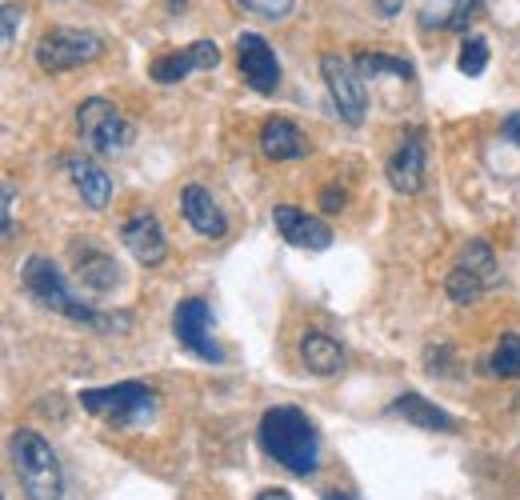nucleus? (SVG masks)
I'll list each match as a JSON object with an SVG mask.
<instances>
[{
	"mask_svg": "<svg viewBox=\"0 0 520 500\" xmlns=\"http://www.w3.org/2000/svg\"><path fill=\"white\" fill-rule=\"evenodd\" d=\"M120 240H124V248L140 260V264H160L164 260V252H168V236H164V224L156 220V212H136V216H128L124 224H120Z\"/></svg>",
	"mask_w": 520,
	"mask_h": 500,
	"instance_id": "nucleus-13",
	"label": "nucleus"
},
{
	"mask_svg": "<svg viewBox=\"0 0 520 500\" xmlns=\"http://www.w3.org/2000/svg\"><path fill=\"white\" fill-rule=\"evenodd\" d=\"M376 4V12L384 16V20H392L396 12H404V0H372Z\"/></svg>",
	"mask_w": 520,
	"mask_h": 500,
	"instance_id": "nucleus-31",
	"label": "nucleus"
},
{
	"mask_svg": "<svg viewBox=\"0 0 520 500\" xmlns=\"http://www.w3.org/2000/svg\"><path fill=\"white\" fill-rule=\"evenodd\" d=\"M64 168H68V180H72L76 196H80L92 212L108 208V200H112V176H108L92 156H64Z\"/></svg>",
	"mask_w": 520,
	"mask_h": 500,
	"instance_id": "nucleus-15",
	"label": "nucleus"
},
{
	"mask_svg": "<svg viewBox=\"0 0 520 500\" xmlns=\"http://www.w3.org/2000/svg\"><path fill=\"white\" fill-rule=\"evenodd\" d=\"M20 12H24V8H20V4H12V0H8V4H4V12H0V20H4V52H8L12 44H16V28H20Z\"/></svg>",
	"mask_w": 520,
	"mask_h": 500,
	"instance_id": "nucleus-28",
	"label": "nucleus"
},
{
	"mask_svg": "<svg viewBox=\"0 0 520 500\" xmlns=\"http://www.w3.org/2000/svg\"><path fill=\"white\" fill-rule=\"evenodd\" d=\"M68 252H72V264H76V280L88 292H112L120 284V264L104 248H96L88 240H72Z\"/></svg>",
	"mask_w": 520,
	"mask_h": 500,
	"instance_id": "nucleus-14",
	"label": "nucleus"
},
{
	"mask_svg": "<svg viewBox=\"0 0 520 500\" xmlns=\"http://www.w3.org/2000/svg\"><path fill=\"white\" fill-rule=\"evenodd\" d=\"M388 412H392V416H404L412 428H424V432H456V420H452L444 408H436L428 396H420V392H400V396L388 404Z\"/></svg>",
	"mask_w": 520,
	"mask_h": 500,
	"instance_id": "nucleus-18",
	"label": "nucleus"
},
{
	"mask_svg": "<svg viewBox=\"0 0 520 500\" xmlns=\"http://www.w3.org/2000/svg\"><path fill=\"white\" fill-rule=\"evenodd\" d=\"M424 172H428V148H424V136L420 132H408L400 136V144L392 148L388 164H384V176L392 184V192L400 196H416L424 188Z\"/></svg>",
	"mask_w": 520,
	"mask_h": 500,
	"instance_id": "nucleus-10",
	"label": "nucleus"
},
{
	"mask_svg": "<svg viewBox=\"0 0 520 500\" xmlns=\"http://www.w3.org/2000/svg\"><path fill=\"white\" fill-rule=\"evenodd\" d=\"M504 140H512V144L520 148V112H512V116H504Z\"/></svg>",
	"mask_w": 520,
	"mask_h": 500,
	"instance_id": "nucleus-30",
	"label": "nucleus"
},
{
	"mask_svg": "<svg viewBox=\"0 0 520 500\" xmlns=\"http://www.w3.org/2000/svg\"><path fill=\"white\" fill-rule=\"evenodd\" d=\"M272 224L276 232L292 244V248H308V252H324L332 244V228L320 216H308L296 204H276L272 208Z\"/></svg>",
	"mask_w": 520,
	"mask_h": 500,
	"instance_id": "nucleus-12",
	"label": "nucleus"
},
{
	"mask_svg": "<svg viewBox=\"0 0 520 500\" xmlns=\"http://www.w3.org/2000/svg\"><path fill=\"white\" fill-rule=\"evenodd\" d=\"M260 152H264L268 160H276V164H284V160H300V156L308 152V136H304L292 120H284V116H268V120L260 124Z\"/></svg>",
	"mask_w": 520,
	"mask_h": 500,
	"instance_id": "nucleus-17",
	"label": "nucleus"
},
{
	"mask_svg": "<svg viewBox=\"0 0 520 500\" xmlns=\"http://www.w3.org/2000/svg\"><path fill=\"white\" fill-rule=\"evenodd\" d=\"M360 76L364 80H376V76H400V80H412V64L400 60V56H384V52H356L352 56Z\"/></svg>",
	"mask_w": 520,
	"mask_h": 500,
	"instance_id": "nucleus-22",
	"label": "nucleus"
},
{
	"mask_svg": "<svg viewBox=\"0 0 520 500\" xmlns=\"http://www.w3.org/2000/svg\"><path fill=\"white\" fill-rule=\"evenodd\" d=\"M344 200H348V196H344V188H336V184L320 188V208H324V212H340V208H344Z\"/></svg>",
	"mask_w": 520,
	"mask_h": 500,
	"instance_id": "nucleus-29",
	"label": "nucleus"
},
{
	"mask_svg": "<svg viewBox=\"0 0 520 500\" xmlns=\"http://www.w3.org/2000/svg\"><path fill=\"white\" fill-rule=\"evenodd\" d=\"M180 212H184V220H188L200 236H208V240H220V236L228 232V216L220 212L216 196H212L204 184H188V188L180 192Z\"/></svg>",
	"mask_w": 520,
	"mask_h": 500,
	"instance_id": "nucleus-16",
	"label": "nucleus"
},
{
	"mask_svg": "<svg viewBox=\"0 0 520 500\" xmlns=\"http://www.w3.org/2000/svg\"><path fill=\"white\" fill-rule=\"evenodd\" d=\"M460 264L472 268L488 288L500 284V260H496V252L488 248V240H468V244L460 248Z\"/></svg>",
	"mask_w": 520,
	"mask_h": 500,
	"instance_id": "nucleus-20",
	"label": "nucleus"
},
{
	"mask_svg": "<svg viewBox=\"0 0 520 500\" xmlns=\"http://www.w3.org/2000/svg\"><path fill=\"white\" fill-rule=\"evenodd\" d=\"M168 4H172V12H184V4H188V0H168Z\"/></svg>",
	"mask_w": 520,
	"mask_h": 500,
	"instance_id": "nucleus-32",
	"label": "nucleus"
},
{
	"mask_svg": "<svg viewBox=\"0 0 520 500\" xmlns=\"http://www.w3.org/2000/svg\"><path fill=\"white\" fill-rule=\"evenodd\" d=\"M296 352H300V364L312 376H332V372L344 368V348L328 332H304L300 344H296Z\"/></svg>",
	"mask_w": 520,
	"mask_h": 500,
	"instance_id": "nucleus-19",
	"label": "nucleus"
},
{
	"mask_svg": "<svg viewBox=\"0 0 520 500\" xmlns=\"http://www.w3.org/2000/svg\"><path fill=\"white\" fill-rule=\"evenodd\" d=\"M256 440L264 448L268 460H276L280 468H288L292 476H312L316 464H320V436H316V424L292 408V404H280V408H268L256 424Z\"/></svg>",
	"mask_w": 520,
	"mask_h": 500,
	"instance_id": "nucleus-1",
	"label": "nucleus"
},
{
	"mask_svg": "<svg viewBox=\"0 0 520 500\" xmlns=\"http://www.w3.org/2000/svg\"><path fill=\"white\" fill-rule=\"evenodd\" d=\"M236 64H240V76H244V84L252 92L272 96L280 88V60H276L272 44L260 32H240L236 36Z\"/></svg>",
	"mask_w": 520,
	"mask_h": 500,
	"instance_id": "nucleus-9",
	"label": "nucleus"
},
{
	"mask_svg": "<svg viewBox=\"0 0 520 500\" xmlns=\"http://www.w3.org/2000/svg\"><path fill=\"white\" fill-rule=\"evenodd\" d=\"M80 408L116 424V428H136L156 412V392L140 380H120V384H108V388H84Z\"/></svg>",
	"mask_w": 520,
	"mask_h": 500,
	"instance_id": "nucleus-5",
	"label": "nucleus"
},
{
	"mask_svg": "<svg viewBox=\"0 0 520 500\" xmlns=\"http://www.w3.org/2000/svg\"><path fill=\"white\" fill-rule=\"evenodd\" d=\"M456 68L464 76H480L488 68V40L484 36H464L460 44V56H456Z\"/></svg>",
	"mask_w": 520,
	"mask_h": 500,
	"instance_id": "nucleus-24",
	"label": "nucleus"
},
{
	"mask_svg": "<svg viewBox=\"0 0 520 500\" xmlns=\"http://www.w3.org/2000/svg\"><path fill=\"white\" fill-rule=\"evenodd\" d=\"M20 284H24V292H28L40 308H48V312H56V316H64V320H72V324H88V328H100V332H112V328H128V324H132V316H100L88 300H80V296L68 288L60 264H52L48 256H28V260L20 264Z\"/></svg>",
	"mask_w": 520,
	"mask_h": 500,
	"instance_id": "nucleus-2",
	"label": "nucleus"
},
{
	"mask_svg": "<svg viewBox=\"0 0 520 500\" xmlns=\"http://www.w3.org/2000/svg\"><path fill=\"white\" fill-rule=\"evenodd\" d=\"M220 64V48H216V40H196V44H188V48H176V52H164V56H156L152 64H148V76L156 80V84H176V80H184L188 72H208V68H216Z\"/></svg>",
	"mask_w": 520,
	"mask_h": 500,
	"instance_id": "nucleus-11",
	"label": "nucleus"
},
{
	"mask_svg": "<svg viewBox=\"0 0 520 500\" xmlns=\"http://www.w3.org/2000/svg\"><path fill=\"white\" fill-rule=\"evenodd\" d=\"M240 4H244L252 16H260V20H284L296 0H240Z\"/></svg>",
	"mask_w": 520,
	"mask_h": 500,
	"instance_id": "nucleus-26",
	"label": "nucleus"
},
{
	"mask_svg": "<svg viewBox=\"0 0 520 500\" xmlns=\"http://www.w3.org/2000/svg\"><path fill=\"white\" fill-rule=\"evenodd\" d=\"M76 132H80L84 148L96 152V156H120L136 140V128L104 96H88V100L76 104Z\"/></svg>",
	"mask_w": 520,
	"mask_h": 500,
	"instance_id": "nucleus-4",
	"label": "nucleus"
},
{
	"mask_svg": "<svg viewBox=\"0 0 520 500\" xmlns=\"http://www.w3.org/2000/svg\"><path fill=\"white\" fill-rule=\"evenodd\" d=\"M320 76H324V88H328V100L336 108V116L344 124H364V112H368V92H364V76L356 68L352 56H340V52H324L320 56Z\"/></svg>",
	"mask_w": 520,
	"mask_h": 500,
	"instance_id": "nucleus-7",
	"label": "nucleus"
},
{
	"mask_svg": "<svg viewBox=\"0 0 520 500\" xmlns=\"http://www.w3.org/2000/svg\"><path fill=\"white\" fill-rule=\"evenodd\" d=\"M212 328H216V316H212V304L204 296H188V300L176 304V312H172V336H176V344L184 352L208 360V364H224V348L216 344Z\"/></svg>",
	"mask_w": 520,
	"mask_h": 500,
	"instance_id": "nucleus-8",
	"label": "nucleus"
},
{
	"mask_svg": "<svg viewBox=\"0 0 520 500\" xmlns=\"http://www.w3.org/2000/svg\"><path fill=\"white\" fill-rule=\"evenodd\" d=\"M492 372L504 376V380H516L520 376V332H504L496 352H492Z\"/></svg>",
	"mask_w": 520,
	"mask_h": 500,
	"instance_id": "nucleus-23",
	"label": "nucleus"
},
{
	"mask_svg": "<svg viewBox=\"0 0 520 500\" xmlns=\"http://www.w3.org/2000/svg\"><path fill=\"white\" fill-rule=\"evenodd\" d=\"M0 212H4V240H12L16 236V180H4V204H0Z\"/></svg>",
	"mask_w": 520,
	"mask_h": 500,
	"instance_id": "nucleus-27",
	"label": "nucleus"
},
{
	"mask_svg": "<svg viewBox=\"0 0 520 500\" xmlns=\"http://www.w3.org/2000/svg\"><path fill=\"white\" fill-rule=\"evenodd\" d=\"M444 292H448V300L452 304H460V308H468V304H476L484 292H488V284L472 272V268H464V264H456L448 276H444Z\"/></svg>",
	"mask_w": 520,
	"mask_h": 500,
	"instance_id": "nucleus-21",
	"label": "nucleus"
},
{
	"mask_svg": "<svg viewBox=\"0 0 520 500\" xmlns=\"http://www.w3.org/2000/svg\"><path fill=\"white\" fill-rule=\"evenodd\" d=\"M100 52H104V40L96 32H84V28H48L36 40V68L48 72V76H56V72H72V68L92 64Z\"/></svg>",
	"mask_w": 520,
	"mask_h": 500,
	"instance_id": "nucleus-6",
	"label": "nucleus"
},
{
	"mask_svg": "<svg viewBox=\"0 0 520 500\" xmlns=\"http://www.w3.org/2000/svg\"><path fill=\"white\" fill-rule=\"evenodd\" d=\"M480 4H484V0H452V4H448V24H444V28L464 32V28L480 16Z\"/></svg>",
	"mask_w": 520,
	"mask_h": 500,
	"instance_id": "nucleus-25",
	"label": "nucleus"
},
{
	"mask_svg": "<svg viewBox=\"0 0 520 500\" xmlns=\"http://www.w3.org/2000/svg\"><path fill=\"white\" fill-rule=\"evenodd\" d=\"M8 456H12V472L24 488V496H32V500H56L60 496V460L40 432L16 428L12 440H8Z\"/></svg>",
	"mask_w": 520,
	"mask_h": 500,
	"instance_id": "nucleus-3",
	"label": "nucleus"
}]
</instances>
